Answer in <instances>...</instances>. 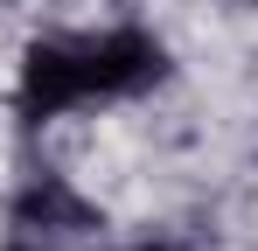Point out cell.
<instances>
[{"instance_id": "6da1fadb", "label": "cell", "mask_w": 258, "mask_h": 251, "mask_svg": "<svg viewBox=\"0 0 258 251\" xmlns=\"http://www.w3.org/2000/svg\"><path fill=\"white\" fill-rule=\"evenodd\" d=\"M168 77V49L147 28H105V35H42L28 42L21 77H14V112L21 126H49L84 105H126Z\"/></svg>"}, {"instance_id": "7a4b0ae2", "label": "cell", "mask_w": 258, "mask_h": 251, "mask_svg": "<svg viewBox=\"0 0 258 251\" xmlns=\"http://www.w3.org/2000/svg\"><path fill=\"white\" fill-rule=\"evenodd\" d=\"M91 230H98V209L63 174H35L14 196V216H7V244L14 251H77Z\"/></svg>"}, {"instance_id": "3957f363", "label": "cell", "mask_w": 258, "mask_h": 251, "mask_svg": "<svg viewBox=\"0 0 258 251\" xmlns=\"http://www.w3.org/2000/svg\"><path fill=\"white\" fill-rule=\"evenodd\" d=\"M140 251H161V244H140Z\"/></svg>"}, {"instance_id": "277c9868", "label": "cell", "mask_w": 258, "mask_h": 251, "mask_svg": "<svg viewBox=\"0 0 258 251\" xmlns=\"http://www.w3.org/2000/svg\"><path fill=\"white\" fill-rule=\"evenodd\" d=\"M251 7H258V0H251Z\"/></svg>"}]
</instances>
